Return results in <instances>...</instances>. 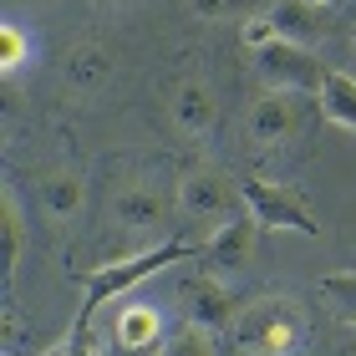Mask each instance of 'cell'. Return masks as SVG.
<instances>
[{
	"instance_id": "obj_1",
	"label": "cell",
	"mask_w": 356,
	"mask_h": 356,
	"mask_svg": "<svg viewBox=\"0 0 356 356\" xmlns=\"http://www.w3.org/2000/svg\"><path fill=\"white\" fill-rule=\"evenodd\" d=\"M234 341L250 356H296L311 336V316L296 296H254L234 316Z\"/></svg>"
},
{
	"instance_id": "obj_2",
	"label": "cell",
	"mask_w": 356,
	"mask_h": 356,
	"mask_svg": "<svg viewBox=\"0 0 356 356\" xmlns=\"http://www.w3.org/2000/svg\"><path fill=\"white\" fill-rule=\"evenodd\" d=\"M239 193H245L250 219L260 224V229H290V234H305V239L321 234V219L311 214V204H305L296 188L270 184V178H260V173H245L239 178Z\"/></svg>"
},
{
	"instance_id": "obj_3",
	"label": "cell",
	"mask_w": 356,
	"mask_h": 356,
	"mask_svg": "<svg viewBox=\"0 0 356 356\" xmlns=\"http://www.w3.org/2000/svg\"><path fill=\"white\" fill-rule=\"evenodd\" d=\"M254 72H260V82L275 87V92H321V82H326V72H321V61L311 56V46L285 41V36H275L254 51Z\"/></svg>"
},
{
	"instance_id": "obj_4",
	"label": "cell",
	"mask_w": 356,
	"mask_h": 356,
	"mask_svg": "<svg viewBox=\"0 0 356 356\" xmlns=\"http://www.w3.org/2000/svg\"><path fill=\"white\" fill-rule=\"evenodd\" d=\"M239 178H229L224 168H193L184 173V184H178V209H184L188 219L199 224H224L239 214Z\"/></svg>"
},
{
	"instance_id": "obj_5",
	"label": "cell",
	"mask_w": 356,
	"mask_h": 356,
	"mask_svg": "<svg viewBox=\"0 0 356 356\" xmlns=\"http://www.w3.org/2000/svg\"><path fill=\"white\" fill-rule=\"evenodd\" d=\"M245 133H250V143H260V148H280V143H290V138L300 133L296 92H275V87H265V92L250 102Z\"/></svg>"
},
{
	"instance_id": "obj_6",
	"label": "cell",
	"mask_w": 356,
	"mask_h": 356,
	"mask_svg": "<svg viewBox=\"0 0 356 356\" xmlns=\"http://www.w3.org/2000/svg\"><path fill=\"white\" fill-rule=\"evenodd\" d=\"M112 219H118L122 234H163L168 229V199H163V188L143 184V178L122 184L118 193H112Z\"/></svg>"
},
{
	"instance_id": "obj_7",
	"label": "cell",
	"mask_w": 356,
	"mask_h": 356,
	"mask_svg": "<svg viewBox=\"0 0 356 356\" xmlns=\"http://www.w3.org/2000/svg\"><path fill=\"white\" fill-rule=\"evenodd\" d=\"M168 118L184 138H209L219 127V92L204 76H184L168 97Z\"/></svg>"
},
{
	"instance_id": "obj_8",
	"label": "cell",
	"mask_w": 356,
	"mask_h": 356,
	"mask_svg": "<svg viewBox=\"0 0 356 356\" xmlns=\"http://www.w3.org/2000/svg\"><path fill=\"white\" fill-rule=\"evenodd\" d=\"M184 305H188V321H199V326H209V331L234 326V316H239V305H234V296H229V285H224L219 270L188 275L184 280Z\"/></svg>"
},
{
	"instance_id": "obj_9",
	"label": "cell",
	"mask_w": 356,
	"mask_h": 356,
	"mask_svg": "<svg viewBox=\"0 0 356 356\" xmlns=\"http://www.w3.org/2000/svg\"><path fill=\"white\" fill-rule=\"evenodd\" d=\"M254 234H260V224H254V219H239V214L224 219V224H214V234L204 239V265L219 270V275L245 270L250 254H254Z\"/></svg>"
},
{
	"instance_id": "obj_10",
	"label": "cell",
	"mask_w": 356,
	"mask_h": 356,
	"mask_svg": "<svg viewBox=\"0 0 356 356\" xmlns=\"http://www.w3.org/2000/svg\"><path fill=\"white\" fill-rule=\"evenodd\" d=\"M265 15H270L275 36H285V41L311 46V41L326 36V10L311 6V0H275V6H270Z\"/></svg>"
},
{
	"instance_id": "obj_11",
	"label": "cell",
	"mask_w": 356,
	"mask_h": 356,
	"mask_svg": "<svg viewBox=\"0 0 356 356\" xmlns=\"http://www.w3.org/2000/svg\"><path fill=\"white\" fill-rule=\"evenodd\" d=\"M158 336H163V321H158L153 305H127L118 316L112 341H118V351H127V356H148V351H158Z\"/></svg>"
},
{
	"instance_id": "obj_12",
	"label": "cell",
	"mask_w": 356,
	"mask_h": 356,
	"mask_svg": "<svg viewBox=\"0 0 356 356\" xmlns=\"http://www.w3.org/2000/svg\"><path fill=\"white\" fill-rule=\"evenodd\" d=\"M82 173H72V168H56V173H46L41 178V204H46V214H51L56 224H72L76 214H82Z\"/></svg>"
},
{
	"instance_id": "obj_13",
	"label": "cell",
	"mask_w": 356,
	"mask_h": 356,
	"mask_svg": "<svg viewBox=\"0 0 356 356\" xmlns=\"http://www.w3.org/2000/svg\"><path fill=\"white\" fill-rule=\"evenodd\" d=\"M316 102H321V118H326L331 127H346V133H356V76L326 72V82H321Z\"/></svg>"
},
{
	"instance_id": "obj_14",
	"label": "cell",
	"mask_w": 356,
	"mask_h": 356,
	"mask_svg": "<svg viewBox=\"0 0 356 356\" xmlns=\"http://www.w3.org/2000/svg\"><path fill=\"white\" fill-rule=\"evenodd\" d=\"M112 67H118V61H112L107 46L87 41V46H76V51L67 56V82H72L76 92H97V87L112 76Z\"/></svg>"
},
{
	"instance_id": "obj_15",
	"label": "cell",
	"mask_w": 356,
	"mask_h": 356,
	"mask_svg": "<svg viewBox=\"0 0 356 356\" xmlns=\"http://www.w3.org/2000/svg\"><path fill=\"white\" fill-rule=\"evenodd\" d=\"M0 234H6V280L21 270V250H26V214H21V199L6 188L0 199Z\"/></svg>"
},
{
	"instance_id": "obj_16",
	"label": "cell",
	"mask_w": 356,
	"mask_h": 356,
	"mask_svg": "<svg viewBox=\"0 0 356 356\" xmlns=\"http://www.w3.org/2000/svg\"><path fill=\"white\" fill-rule=\"evenodd\" d=\"M321 300L336 311V321H346V326H356V270H336L321 280Z\"/></svg>"
},
{
	"instance_id": "obj_17",
	"label": "cell",
	"mask_w": 356,
	"mask_h": 356,
	"mask_svg": "<svg viewBox=\"0 0 356 356\" xmlns=\"http://www.w3.org/2000/svg\"><path fill=\"white\" fill-rule=\"evenodd\" d=\"M163 356H219V346H214V331H209V326H199V321H188V326L178 331L168 346H163Z\"/></svg>"
},
{
	"instance_id": "obj_18",
	"label": "cell",
	"mask_w": 356,
	"mask_h": 356,
	"mask_svg": "<svg viewBox=\"0 0 356 356\" xmlns=\"http://www.w3.org/2000/svg\"><path fill=\"white\" fill-rule=\"evenodd\" d=\"M188 10L199 21H239V15L254 10V0H188Z\"/></svg>"
},
{
	"instance_id": "obj_19",
	"label": "cell",
	"mask_w": 356,
	"mask_h": 356,
	"mask_svg": "<svg viewBox=\"0 0 356 356\" xmlns=\"http://www.w3.org/2000/svg\"><path fill=\"white\" fill-rule=\"evenodd\" d=\"M26 51H31V46H26V36H21V26L6 21V26H0V72L10 76V72L26 61Z\"/></svg>"
},
{
	"instance_id": "obj_20",
	"label": "cell",
	"mask_w": 356,
	"mask_h": 356,
	"mask_svg": "<svg viewBox=\"0 0 356 356\" xmlns=\"http://www.w3.org/2000/svg\"><path fill=\"white\" fill-rule=\"evenodd\" d=\"M311 6H321V10H331V6H336V0H311Z\"/></svg>"
},
{
	"instance_id": "obj_21",
	"label": "cell",
	"mask_w": 356,
	"mask_h": 356,
	"mask_svg": "<svg viewBox=\"0 0 356 356\" xmlns=\"http://www.w3.org/2000/svg\"><path fill=\"white\" fill-rule=\"evenodd\" d=\"M351 46H356V26H351Z\"/></svg>"
}]
</instances>
